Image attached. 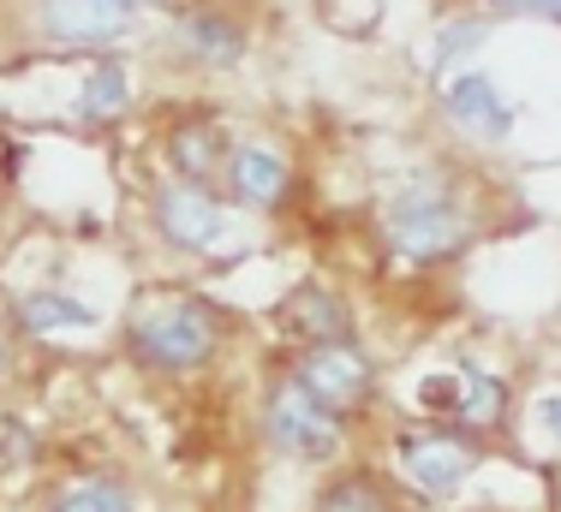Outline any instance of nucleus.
<instances>
[{
  "label": "nucleus",
  "instance_id": "1",
  "mask_svg": "<svg viewBox=\"0 0 561 512\" xmlns=\"http://www.w3.org/2000/svg\"><path fill=\"white\" fill-rule=\"evenodd\" d=\"M490 173L478 167L472 150H436L412 161L382 185L377 209H370V233L389 263L412 268V275H436L454 268L478 238H490Z\"/></svg>",
  "mask_w": 561,
  "mask_h": 512
},
{
  "label": "nucleus",
  "instance_id": "2",
  "mask_svg": "<svg viewBox=\"0 0 561 512\" xmlns=\"http://www.w3.org/2000/svg\"><path fill=\"white\" fill-rule=\"evenodd\" d=\"M239 340V310L204 287H144L119 316V358L162 382L209 375Z\"/></svg>",
  "mask_w": 561,
  "mask_h": 512
},
{
  "label": "nucleus",
  "instance_id": "3",
  "mask_svg": "<svg viewBox=\"0 0 561 512\" xmlns=\"http://www.w3.org/2000/svg\"><path fill=\"white\" fill-rule=\"evenodd\" d=\"M138 48L150 72L173 84H221L257 60V7L233 0H162L144 24Z\"/></svg>",
  "mask_w": 561,
  "mask_h": 512
},
{
  "label": "nucleus",
  "instance_id": "4",
  "mask_svg": "<svg viewBox=\"0 0 561 512\" xmlns=\"http://www.w3.org/2000/svg\"><path fill=\"white\" fill-rule=\"evenodd\" d=\"M150 24V12H131L119 0H0V48L12 60H84L102 48H131Z\"/></svg>",
  "mask_w": 561,
  "mask_h": 512
},
{
  "label": "nucleus",
  "instance_id": "5",
  "mask_svg": "<svg viewBox=\"0 0 561 512\" xmlns=\"http://www.w3.org/2000/svg\"><path fill=\"white\" fill-rule=\"evenodd\" d=\"M257 435L275 459L305 465V470H329L346 459V441H353V423L341 411H329L317 394H305L287 370H270L257 394Z\"/></svg>",
  "mask_w": 561,
  "mask_h": 512
},
{
  "label": "nucleus",
  "instance_id": "6",
  "mask_svg": "<svg viewBox=\"0 0 561 512\" xmlns=\"http://www.w3.org/2000/svg\"><path fill=\"white\" fill-rule=\"evenodd\" d=\"M138 209H144L150 238L168 256H180V263L216 256L227 245V233H233V209H227V197L216 185L180 179V173H162V167L138 185Z\"/></svg>",
  "mask_w": 561,
  "mask_h": 512
},
{
  "label": "nucleus",
  "instance_id": "7",
  "mask_svg": "<svg viewBox=\"0 0 561 512\" xmlns=\"http://www.w3.org/2000/svg\"><path fill=\"white\" fill-rule=\"evenodd\" d=\"M389 453H394V477L407 494H419V501H454L478 477L490 441L478 429L454 423V417H419V423L394 429Z\"/></svg>",
  "mask_w": 561,
  "mask_h": 512
},
{
  "label": "nucleus",
  "instance_id": "8",
  "mask_svg": "<svg viewBox=\"0 0 561 512\" xmlns=\"http://www.w3.org/2000/svg\"><path fill=\"white\" fill-rule=\"evenodd\" d=\"M431 107L436 119L448 126V138L472 155H490V150H507L519 131V102L502 90V78L490 66H460V72L436 78L431 84Z\"/></svg>",
  "mask_w": 561,
  "mask_h": 512
},
{
  "label": "nucleus",
  "instance_id": "9",
  "mask_svg": "<svg viewBox=\"0 0 561 512\" xmlns=\"http://www.w3.org/2000/svg\"><path fill=\"white\" fill-rule=\"evenodd\" d=\"M280 370L317 394L329 411H341L346 423H358L382 399V370L365 352V340H329V346H280Z\"/></svg>",
  "mask_w": 561,
  "mask_h": 512
},
{
  "label": "nucleus",
  "instance_id": "10",
  "mask_svg": "<svg viewBox=\"0 0 561 512\" xmlns=\"http://www.w3.org/2000/svg\"><path fill=\"white\" fill-rule=\"evenodd\" d=\"M150 150H156V167L162 173L216 185L221 161H227V150H233V119H227L209 96H180V102H168L162 114H156Z\"/></svg>",
  "mask_w": 561,
  "mask_h": 512
},
{
  "label": "nucleus",
  "instance_id": "11",
  "mask_svg": "<svg viewBox=\"0 0 561 512\" xmlns=\"http://www.w3.org/2000/svg\"><path fill=\"white\" fill-rule=\"evenodd\" d=\"M216 191L227 197L233 214L275 221V214H287L293 197H299V161H293V150L275 138H239L233 131V150L221 161Z\"/></svg>",
  "mask_w": 561,
  "mask_h": 512
},
{
  "label": "nucleus",
  "instance_id": "12",
  "mask_svg": "<svg viewBox=\"0 0 561 512\" xmlns=\"http://www.w3.org/2000/svg\"><path fill=\"white\" fill-rule=\"evenodd\" d=\"M138 114V60L131 48H102L78 60V84L66 96V119L78 138H108Z\"/></svg>",
  "mask_w": 561,
  "mask_h": 512
},
{
  "label": "nucleus",
  "instance_id": "13",
  "mask_svg": "<svg viewBox=\"0 0 561 512\" xmlns=\"http://www.w3.org/2000/svg\"><path fill=\"white\" fill-rule=\"evenodd\" d=\"M270 328L280 346H329V340H358V310L335 280H293L270 310Z\"/></svg>",
  "mask_w": 561,
  "mask_h": 512
},
{
  "label": "nucleus",
  "instance_id": "14",
  "mask_svg": "<svg viewBox=\"0 0 561 512\" xmlns=\"http://www.w3.org/2000/svg\"><path fill=\"white\" fill-rule=\"evenodd\" d=\"M7 316L19 340H60V334H90L102 322V310L78 299L72 287H60V280H36V287H19L7 299Z\"/></svg>",
  "mask_w": 561,
  "mask_h": 512
},
{
  "label": "nucleus",
  "instance_id": "15",
  "mask_svg": "<svg viewBox=\"0 0 561 512\" xmlns=\"http://www.w3.org/2000/svg\"><path fill=\"white\" fill-rule=\"evenodd\" d=\"M490 36H496V12H490L484 0H460V7L436 12L431 43H424V84H436V78L472 66L478 54L490 48Z\"/></svg>",
  "mask_w": 561,
  "mask_h": 512
},
{
  "label": "nucleus",
  "instance_id": "16",
  "mask_svg": "<svg viewBox=\"0 0 561 512\" xmlns=\"http://www.w3.org/2000/svg\"><path fill=\"white\" fill-rule=\"evenodd\" d=\"M460 394H454V423L478 429V435H507V423H514V382H507L502 370H490V363H460Z\"/></svg>",
  "mask_w": 561,
  "mask_h": 512
},
{
  "label": "nucleus",
  "instance_id": "17",
  "mask_svg": "<svg viewBox=\"0 0 561 512\" xmlns=\"http://www.w3.org/2000/svg\"><path fill=\"white\" fill-rule=\"evenodd\" d=\"M311 512H407L400 482L382 477L370 465H329V477L317 482Z\"/></svg>",
  "mask_w": 561,
  "mask_h": 512
},
{
  "label": "nucleus",
  "instance_id": "18",
  "mask_svg": "<svg viewBox=\"0 0 561 512\" xmlns=\"http://www.w3.org/2000/svg\"><path fill=\"white\" fill-rule=\"evenodd\" d=\"M43 512H138V494H131V482L114 477V470H90V477L60 482L43 501Z\"/></svg>",
  "mask_w": 561,
  "mask_h": 512
},
{
  "label": "nucleus",
  "instance_id": "19",
  "mask_svg": "<svg viewBox=\"0 0 561 512\" xmlns=\"http://www.w3.org/2000/svg\"><path fill=\"white\" fill-rule=\"evenodd\" d=\"M496 24H561V0H484Z\"/></svg>",
  "mask_w": 561,
  "mask_h": 512
},
{
  "label": "nucleus",
  "instance_id": "20",
  "mask_svg": "<svg viewBox=\"0 0 561 512\" xmlns=\"http://www.w3.org/2000/svg\"><path fill=\"white\" fill-rule=\"evenodd\" d=\"M531 429H538V441H550V447L561 453V375L531 394Z\"/></svg>",
  "mask_w": 561,
  "mask_h": 512
},
{
  "label": "nucleus",
  "instance_id": "21",
  "mask_svg": "<svg viewBox=\"0 0 561 512\" xmlns=\"http://www.w3.org/2000/svg\"><path fill=\"white\" fill-rule=\"evenodd\" d=\"M12 363H19V334H12V316L0 304V387L12 382Z\"/></svg>",
  "mask_w": 561,
  "mask_h": 512
},
{
  "label": "nucleus",
  "instance_id": "22",
  "mask_svg": "<svg viewBox=\"0 0 561 512\" xmlns=\"http://www.w3.org/2000/svg\"><path fill=\"white\" fill-rule=\"evenodd\" d=\"M119 7H131V12H156L162 0H119Z\"/></svg>",
  "mask_w": 561,
  "mask_h": 512
},
{
  "label": "nucleus",
  "instance_id": "23",
  "mask_svg": "<svg viewBox=\"0 0 561 512\" xmlns=\"http://www.w3.org/2000/svg\"><path fill=\"white\" fill-rule=\"evenodd\" d=\"M233 7H263V0H233Z\"/></svg>",
  "mask_w": 561,
  "mask_h": 512
},
{
  "label": "nucleus",
  "instance_id": "24",
  "mask_svg": "<svg viewBox=\"0 0 561 512\" xmlns=\"http://www.w3.org/2000/svg\"><path fill=\"white\" fill-rule=\"evenodd\" d=\"M556 501H561V470H556Z\"/></svg>",
  "mask_w": 561,
  "mask_h": 512
}]
</instances>
